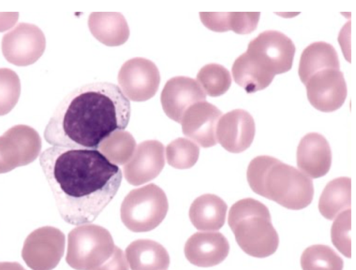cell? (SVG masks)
<instances>
[{
    "label": "cell",
    "instance_id": "cell-1",
    "mask_svg": "<svg viewBox=\"0 0 356 270\" xmlns=\"http://www.w3.org/2000/svg\"><path fill=\"white\" fill-rule=\"evenodd\" d=\"M40 164L61 218L81 225L92 223L114 198L122 171L99 150L53 146Z\"/></svg>",
    "mask_w": 356,
    "mask_h": 270
},
{
    "label": "cell",
    "instance_id": "cell-2",
    "mask_svg": "<svg viewBox=\"0 0 356 270\" xmlns=\"http://www.w3.org/2000/svg\"><path fill=\"white\" fill-rule=\"evenodd\" d=\"M129 100L117 85L93 82L67 94L56 108L44 137L56 147L97 150L129 121Z\"/></svg>",
    "mask_w": 356,
    "mask_h": 270
},
{
    "label": "cell",
    "instance_id": "cell-3",
    "mask_svg": "<svg viewBox=\"0 0 356 270\" xmlns=\"http://www.w3.org/2000/svg\"><path fill=\"white\" fill-rule=\"evenodd\" d=\"M246 177L254 193L289 209H302L313 200L312 179L273 157L261 155L252 159Z\"/></svg>",
    "mask_w": 356,
    "mask_h": 270
},
{
    "label": "cell",
    "instance_id": "cell-4",
    "mask_svg": "<svg viewBox=\"0 0 356 270\" xmlns=\"http://www.w3.org/2000/svg\"><path fill=\"white\" fill-rule=\"evenodd\" d=\"M228 225L240 248L248 255L264 258L273 255L279 246L268 207L252 198H243L232 205Z\"/></svg>",
    "mask_w": 356,
    "mask_h": 270
},
{
    "label": "cell",
    "instance_id": "cell-5",
    "mask_svg": "<svg viewBox=\"0 0 356 270\" xmlns=\"http://www.w3.org/2000/svg\"><path fill=\"white\" fill-rule=\"evenodd\" d=\"M115 248L113 237L104 228L84 224L68 234L67 263L76 270H94L104 264Z\"/></svg>",
    "mask_w": 356,
    "mask_h": 270
},
{
    "label": "cell",
    "instance_id": "cell-6",
    "mask_svg": "<svg viewBox=\"0 0 356 270\" xmlns=\"http://www.w3.org/2000/svg\"><path fill=\"white\" fill-rule=\"evenodd\" d=\"M168 210L164 191L154 184L131 191L122 201L120 216L131 231L147 232L156 228Z\"/></svg>",
    "mask_w": 356,
    "mask_h": 270
},
{
    "label": "cell",
    "instance_id": "cell-7",
    "mask_svg": "<svg viewBox=\"0 0 356 270\" xmlns=\"http://www.w3.org/2000/svg\"><path fill=\"white\" fill-rule=\"evenodd\" d=\"M296 47L283 33L268 30L252 40L245 51L264 72L275 76L291 69Z\"/></svg>",
    "mask_w": 356,
    "mask_h": 270
},
{
    "label": "cell",
    "instance_id": "cell-8",
    "mask_svg": "<svg viewBox=\"0 0 356 270\" xmlns=\"http://www.w3.org/2000/svg\"><path fill=\"white\" fill-rule=\"evenodd\" d=\"M41 148V138L31 127L17 125L8 129L0 136V173L33 162Z\"/></svg>",
    "mask_w": 356,
    "mask_h": 270
},
{
    "label": "cell",
    "instance_id": "cell-9",
    "mask_svg": "<svg viewBox=\"0 0 356 270\" xmlns=\"http://www.w3.org/2000/svg\"><path fill=\"white\" fill-rule=\"evenodd\" d=\"M65 243V235L59 229L43 226L26 237L22 256L32 270H52L64 254Z\"/></svg>",
    "mask_w": 356,
    "mask_h": 270
},
{
    "label": "cell",
    "instance_id": "cell-10",
    "mask_svg": "<svg viewBox=\"0 0 356 270\" xmlns=\"http://www.w3.org/2000/svg\"><path fill=\"white\" fill-rule=\"evenodd\" d=\"M46 40L36 25L20 22L3 35L1 50L6 59L17 66H26L37 61L45 49Z\"/></svg>",
    "mask_w": 356,
    "mask_h": 270
},
{
    "label": "cell",
    "instance_id": "cell-11",
    "mask_svg": "<svg viewBox=\"0 0 356 270\" xmlns=\"http://www.w3.org/2000/svg\"><path fill=\"white\" fill-rule=\"evenodd\" d=\"M160 82L158 68L151 61L134 58L125 62L118 73V83L125 96L145 101L154 96Z\"/></svg>",
    "mask_w": 356,
    "mask_h": 270
},
{
    "label": "cell",
    "instance_id": "cell-12",
    "mask_svg": "<svg viewBox=\"0 0 356 270\" xmlns=\"http://www.w3.org/2000/svg\"><path fill=\"white\" fill-rule=\"evenodd\" d=\"M310 104L322 112L339 109L347 96L343 74L338 69H325L313 74L305 83Z\"/></svg>",
    "mask_w": 356,
    "mask_h": 270
},
{
    "label": "cell",
    "instance_id": "cell-13",
    "mask_svg": "<svg viewBox=\"0 0 356 270\" xmlns=\"http://www.w3.org/2000/svg\"><path fill=\"white\" fill-rule=\"evenodd\" d=\"M254 134L255 123L252 116L241 109L230 111L220 118L216 131L217 142L232 153L247 150Z\"/></svg>",
    "mask_w": 356,
    "mask_h": 270
},
{
    "label": "cell",
    "instance_id": "cell-14",
    "mask_svg": "<svg viewBox=\"0 0 356 270\" xmlns=\"http://www.w3.org/2000/svg\"><path fill=\"white\" fill-rule=\"evenodd\" d=\"M205 100L206 94L200 84L194 79L186 77L168 80L161 96L163 111L170 118L179 123L191 106Z\"/></svg>",
    "mask_w": 356,
    "mask_h": 270
},
{
    "label": "cell",
    "instance_id": "cell-15",
    "mask_svg": "<svg viewBox=\"0 0 356 270\" xmlns=\"http://www.w3.org/2000/svg\"><path fill=\"white\" fill-rule=\"evenodd\" d=\"M165 165L164 147L154 140L140 143L124 166L127 181L134 185L143 184L159 175Z\"/></svg>",
    "mask_w": 356,
    "mask_h": 270
},
{
    "label": "cell",
    "instance_id": "cell-16",
    "mask_svg": "<svg viewBox=\"0 0 356 270\" xmlns=\"http://www.w3.org/2000/svg\"><path fill=\"white\" fill-rule=\"evenodd\" d=\"M222 114L216 106L205 101L191 106L181 122L184 134L203 148L215 145L216 127Z\"/></svg>",
    "mask_w": 356,
    "mask_h": 270
},
{
    "label": "cell",
    "instance_id": "cell-17",
    "mask_svg": "<svg viewBox=\"0 0 356 270\" xmlns=\"http://www.w3.org/2000/svg\"><path fill=\"white\" fill-rule=\"evenodd\" d=\"M229 244L219 232H198L185 244L184 254L191 264L210 267L221 263L228 255Z\"/></svg>",
    "mask_w": 356,
    "mask_h": 270
},
{
    "label": "cell",
    "instance_id": "cell-18",
    "mask_svg": "<svg viewBox=\"0 0 356 270\" xmlns=\"http://www.w3.org/2000/svg\"><path fill=\"white\" fill-rule=\"evenodd\" d=\"M297 166L312 178L325 175L332 164L329 143L321 134L310 132L300 140L296 152Z\"/></svg>",
    "mask_w": 356,
    "mask_h": 270
},
{
    "label": "cell",
    "instance_id": "cell-19",
    "mask_svg": "<svg viewBox=\"0 0 356 270\" xmlns=\"http://www.w3.org/2000/svg\"><path fill=\"white\" fill-rule=\"evenodd\" d=\"M227 205L219 196L206 193L197 197L191 204L189 218L200 230L214 231L225 224Z\"/></svg>",
    "mask_w": 356,
    "mask_h": 270
},
{
    "label": "cell",
    "instance_id": "cell-20",
    "mask_svg": "<svg viewBox=\"0 0 356 270\" xmlns=\"http://www.w3.org/2000/svg\"><path fill=\"white\" fill-rule=\"evenodd\" d=\"M125 253L131 270H167L170 264L166 249L150 239H138L131 242Z\"/></svg>",
    "mask_w": 356,
    "mask_h": 270
},
{
    "label": "cell",
    "instance_id": "cell-21",
    "mask_svg": "<svg viewBox=\"0 0 356 270\" xmlns=\"http://www.w3.org/2000/svg\"><path fill=\"white\" fill-rule=\"evenodd\" d=\"M330 68L339 70L336 49L325 42H315L303 50L300 59L298 75L301 81L305 84L317 72Z\"/></svg>",
    "mask_w": 356,
    "mask_h": 270
},
{
    "label": "cell",
    "instance_id": "cell-22",
    "mask_svg": "<svg viewBox=\"0 0 356 270\" xmlns=\"http://www.w3.org/2000/svg\"><path fill=\"white\" fill-rule=\"evenodd\" d=\"M202 22L216 32L232 30L237 34H248L256 29L259 12L200 13Z\"/></svg>",
    "mask_w": 356,
    "mask_h": 270
},
{
    "label": "cell",
    "instance_id": "cell-23",
    "mask_svg": "<svg viewBox=\"0 0 356 270\" xmlns=\"http://www.w3.org/2000/svg\"><path fill=\"white\" fill-rule=\"evenodd\" d=\"M351 180L339 177L330 181L325 186L318 202V210L328 220H333L346 209H350Z\"/></svg>",
    "mask_w": 356,
    "mask_h": 270
},
{
    "label": "cell",
    "instance_id": "cell-24",
    "mask_svg": "<svg viewBox=\"0 0 356 270\" xmlns=\"http://www.w3.org/2000/svg\"><path fill=\"white\" fill-rule=\"evenodd\" d=\"M232 73L234 81L248 93L266 88L275 77L261 70L246 52L235 60Z\"/></svg>",
    "mask_w": 356,
    "mask_h": 270
},
{
    "label": "cell",
    "instance_id": "cell-25",
    "mask_svg": "<svg viewBox=\"0 0 356 270\" xmlns=\"http://www.w3.org/2000/svg\"><path fill=\"white\" fill-rule=\"evenodd\" d=\"M302 270H342V258L330 246L316 244L307 247L302 253Z\"/></svg>",
    "mask_w": 356,
    "mask_h": 270
},
{
    "label": "cell",
    "instance_id": "cell-26",
    "mask_svg": "<svg viewBox=\"0 0 356 270\" xmlns=\"http://www.w3.org/2000/svg\"><path fill=\"white\" fill-rule=\"evenodd\" d=\"M136 148L133 136L127 132H116L105 139L99 150L113 164L122 165L131 158Z\"/></svg>",
    "mask_w": 356,
    "mask_h": 270
},
{
    "label": "cell",
    "instance_id": "cell-27",
    "mask_svg": "<svg viewBox=\"0 0 356 270\" xmlns=\"http://www.w3.org/2000/svg\"><path fill=\"white\" fill-rule=\"evenodd\" d=\"M197 80L204 93L211 97H218L225 93L232 84L229 70L216 63H210L202 67L197 75Z\"/></svg>",
    "mask_w": 356,
    "mask_h": 270
},
{
    "label": "cell",
    "instance_id": "cell-28",
    "mask_svg": "<svg viewBox=\"0 0 356 270\" xmlns=\"http://www.w3.org/2000/svg\"><path fill=\"white\" fill-rule=\"evenodd\" d=\"M199 153V147L184 138H179L172 141L166 148L168 164L178 169L192 167L197 162Z\"/></svg>",
    "mask_w": 356,
    "mask_h": 270
},
{
    "label": "cell",
    "instance_id": "cell-29",
    "mask_svg": "<svg viewBox=\"0 0 356 270\" xmlns=\"http://www.w3.org/2000/svg\"><path fill=\"white\" fill-rule=\"evenodd\" d=\"M21 92L20 80L10 68H0V116L8 113L18 102Z\"/></svg>",
    "mask_w": 356,
    "mask_h": 270
},
{
    "label": "cell",
    "instance_id": "cell-30",
    "mask_svg": "<svg viewBox=\"0 0 356 270\" xmlns=\"http://www.w3.org/2000/svg\"><path fill=\"white\" fill-rule=\"evenodd\" d=\"M350 209L341 212L334 221L331 228V239L334 246L343 255L351 256L349 232L351 223Z\"/></svg>",
    "mask_w": 356,
    "mask_h": 270
},
{
    "label": "cell",
    "instance_id": "cell-31",
    "mask_svg": "<svg viewBox=\"0 0 356 270\" xmlns=\"http://www.w3.org/2000/svg\"><path fill=\"white\" fill-rule=\"evenodd\" d=\"M101 14L104 20L98 21V24L88 22L90 31L97 39L105 44L108 30H111L115 36L122 35L126 38H128L129 33L118 31L119 29L129 30L126 21L121 22L124 18L120 13H108V19H107L106 13H101Z\"/></svg>",
    "mask_w": 356,
    "mask_h": 270
},
{
    "label": "cell",
    "instance_id": "cell-32",
    "mask_svg": "<svg viewBox=\"0 0 356 270\" xmlns=\"http://www.w3.org/2000/svg\"><path fill=\"white\" fill-rule=\"evenodd\" d=\"M94 270H129V267L124 252L115 246L111 256Z\"/></svg>",
    "mask_w": 356,
    "mask_h": 270
},
{
    "label": "cell",
    "instance_id": "cell-33",
    "mask_svg": "<svg viewBox=\"0 0 356 270\" xmlns=\"http://www.w3.org/2000/svg\"><path fill=\"white\" fill-rule=\"evenodd\" d=\"M18 17L19 13H0V32L13 27Z\"/></svg>",
    "mask_w": 356,
    "mask_h": 270
},
{
    "label": "cell",
    "instance_id": "cell-34",
    "mask_svg": "<svg viewBox=\"0 0 356 270\" xmlns=\"http://www.w3.org/2000/svg\"><path fill=\"white\" fill-rule=\"evenodd\" d=\"M0 270H26L19 263L15 262H0Z\"/></svg>",
    "mask_w": 356,
    "mask_h": 270
}]
</instances>
